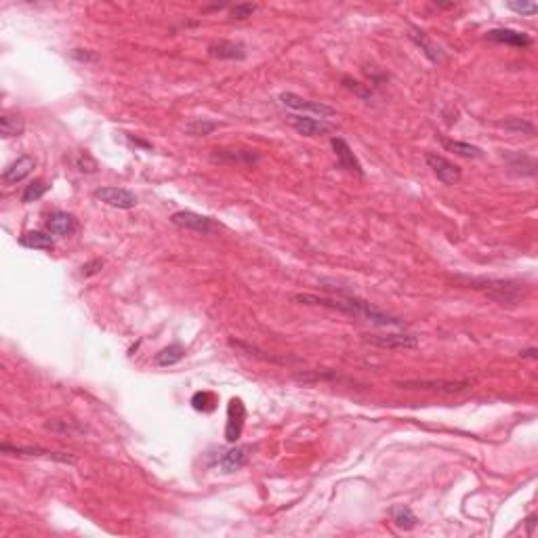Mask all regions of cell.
<instances>
[{"mask_svg":"<svg viewBox=\"0 0 538 538\" xmlns=\"http://www.w3.org/2000/svg\"><path fill=\"white\" fill-rule=\"evenodd\" d=\"M337 294V299L330 296H318V294H294L292 301L303 303V305H318V307H328V309H337L341 313L354 315V318H362L366 322H373L377 326H406L402 318H396L392 313H385L381 309H377L373 303L362 301L349 292H345L343 288H334L332 290Z\"/></svg>","mask_w":538,"mask_h":538,"instance_id":"1","label":"cell"},{"mask_svg":"<svg viewBox=\"0 0 538 538\" xmlns=\"http://www.w3.org/2000/svg\"><path fill=\"white\" fill-rule=\"evenodd\" d=\"M280 101H282L284 108H288V110H292V112H296V114H301V116H320L322 120H326V118H330V116L337 114L334 108H330V106H326V104H320V101L303 99V97H299V95H294V93H282V95H280Z\"/></svg>","mask_w":538,"mask_h":538,"instance_id":"2","label":"cell"},{"mask_svg":"<svg viewBox=\"0 0 538 538\" xmlns=\"http://www.w3.org/2000/svg\"><path fill=\"white\" fill-rule=\"evenodd\" d=\"M473 284H482V286H475V288L484 290L490 299H494L503 305L505 303L515 305L520 301V294H522L520 284L509 282V280H473Z\"/></svg>","mask_w":538,"mask_h":538,"instance_id":"3","label":"cell"},{"mask_svg":"<svg viewBox=\"0 0 538 538\" xmlns=\"http://www.w3.org/2000/svg\"><path fill=\"white\" fill-rule=\"evenodd\" d=\"M2 454H11V456H42L49 461H57V463H65V465H76L78 458L72 456L70 452H55V450H46L40 446H11V444H2L0 446Z\"/></svg>","mask_w":538,"mask_h":538,"instance_id":"4","label":"cell"},{"mask_svg":"<svg viewBox=\"0 0 538 538\" xmlns=\"http://www.w3.org/2000/svg\"><path fill=\"white\" fill-rule=\"evenodd\" d=\"M93 198L99 200L101 204H108V206L120 208V211H131L137 206V196L125 187H112V185L97 187L93 192Z\"/></svg>","mask_w":538,"mask_h":538,"instance_id":"5","label":"cell"},{"mask_svg":"<svg viewBox=\"0 0 538 538\" xmlns=\"http://www.w3.org/2000/svg\"><path fill=\"white\" fill-rule=\"evenodd\" d=\"M170 223L177 225L179 230L202 234V236H208L217 227V223L211 217H202V215H198L194 211H179V213L170 215Z\"/></svg>","mask_w":538,"mask_h":538,"instance_id":"6","label":"cell"},{"mask_svg":"<svg viewBox=\"0 0 538 538\" xmlns=\"http://www.w3.org/2000/svg\"><path fill=\"white\" fill-rule=\"evenodd\" d=\"M400 389H425V392H444V394H454L467 389L471 383L469 381H444V379H408L396 383Z\"/></svg>","mask_w":538,"mask_h":538,"instance_id":"7","label":"cell"},{"mask_svg":"<svg viewBox=\"0 0 538 538\" xmlns=\"http://www.w3.org/2000/svg\"><path fill=\"white\" fill-rule=\"evenodd\" d=\"M425 162H427V166L433 170V175H435L444 185H456V183H461V179H463L461 168H458L456 164H452L450 160H446L444 156H439V154H427V156H425Z\"/></svg>","mask_w":538,"mask_h":538,"instance_id":"8","label":"cell"},{"mask_svg":"<svg viewBox=\"0 0 538 538\" xmlns=\"http://www.w3.org/2000/svg\"><path fill=\"white\" fill-rule=\"evenodd\" d=\"M253 446L251 444H242V446H234L232 450L223 452L219 458H217V465L221 467L223 473H234V471H240L242 467L249 465L251 456H253Z\"/></svg>","mask_w":538,"mask_h":538,"instance_id":"9","label":"cell"},{"mask_svg":"<svg viewBox=\"0 0 538 538\" xmlns=\"http://www.w3.org/2000/svg\"><path fill=\"white\" fill-rule=\"evenodd\" d=\"M330 145H332V149H334V154H337V164H339V168H345L347 173L358 175V177L364 175V168H362L360 160L356 158V154L351 151L349 143H347L343 137H332V139H330Z\"/></svg>","mask_w":538,"mask_h":538,"instance_id":"10","label":"cell"},{"mask_svg":"<svg viewBox=\"0 0 538 538\" xmlns=\"http://www.w3.org/2000/svg\"><path fill=\"white\" fill-rule=\"evenodd\" d=\"M290 127L299 134H303V137H320V134L332 133L337 129L334 125H330V123H326L322 118L318 120L313 116H301V114L290 116Z\"/></svg>","mask_w":538,"mask_h":538,"instance_id":"11","label":"cell"},{"mask_svg":"<svg viewBox=\"0 0 538 538\" xmlns=\"http://www.w3.org/2000/svg\"><path fill=\"white\" fill-rule=\"evenodd\" d=\"M368 343L383 347V349H416L418 339L414 334H404V332H389V334H375L366 339Z\"/></svg>","mask_w":538,"mask_h":538,"instance_id":"12","label":"cell"},{"mask_svg":"<svg viewBox=\"0 0 538 538\" xmlns=\"http://www.w3.org/2000/svg\"><path fill=\"white\" fill-rule=\"evenodd\" d=\"M244 416H246V410H244V404L242 400H232L230 406H227V425H225V439L227 442H238V437L242 435V427H244Z\"/></svg>","mask_w":538,"mask_h":538,"instance_id":"13","label":"cell"},{"mask_svg":"<svg viewBox=\"0 0 538 538\" xmlns=\"http://www.w3.org/2000/svg\"><path fill=\"white\" fill-rule=\"evenodd\" d=\"M213 162H223V164H257L259 154L255 149H213L211 154Z\"/></svg>","mask_w":538,"mask_h":538,"instance_id":"14","label":"cell"},{"mask_svg":"<svg viewBox=\"0 0 538 538\" xmlns=\"http://www.w3.org/2000/svg\"><path fill=\"white\" fill-rule=\"evenodd\" d=\"M34 166H36V160L32 158V156H19L15 162H11L6 168H4V173H2V181L6 183V185H13V183H21L25 177H30L32 175V170H34Z\"/></svg>","mask_w":538,"mask_h":538,"instance_id":"15","label":"cell"},{"mask_svg":"<svg viewBox=\"0 0 538 538\" xmlns=\"http://www.w3.org/2000/svg\"><path fill=\"white\" fill-rule=\"evenodd\" d=\"M408 38H410L416 46H420V51L427 55L429 61H433V63H444V61H446V53H444L435 42H431L429 36H427L423 30L410 27V30H408Z\"/></svg>","mask_w":538,"mask_h":538,"instance_id":"16","label":"cell"},{"mask_svg":"<svg viewBox=\"0 0 538 538\" xmlns=\"http://www.w3.org/2000/svg\"><path fill=\"white\" fill-rule=\"evenodd\" d=\"M46 227H49V234L59 236V238H68L78 230V221H76L74 215H70L65 211H57L49 217Z\"/></svg>","mask_w":538,"mask_h":538,"instance_id":"17","label":"cell"},{"mask_svg":"<svg viewBox=\"0 0 538 538\" xmlns=\"http://www.w3.org/2000/svg\"><path fill=\"white\" fill-rule=\"evenodd\" d=\"M488 40L492 42H501V44H511V46H520L526 49L532 44V38L526 32H518V30H509V27H501V30H490Z\"/></svg>","mask_w":538,"mask_h":538,"instance_id":"18","label":"cell"},{"mask_svg":"<svg viewBox=\"0 0 538 538\" xmlns=\"http://www.w3.org/2000/svg\"><path fill=\"white\" fill-rule=\"evenodd\" d=\"M208 55L215 59H244L246 46L236 40H219L208 46Z\"/></svg>","mask_w":538,"mask_h":538,"instance_id":"19","label":"cell"},{"mask_svg":"<svg viewBox=\"0 0 538 538\" xmlns=\"http://www.w3.org/2000/svg\"><path fill=\"white\" fill-rule=\"evenodd\" d=\"M19 244L25 249H36V251H53L55 249L53 236L44 234V232H27L19 238Z\"/></svg>","mask_w":538,"mask_h":538,"instance_id":"20","label":"cell"},{"mask_svg":"<svg viewBox=\"0 0 538 538\" xmlns=\"http://www.w3.org/2000/svg\"><path fill=\"white\" fill-rule=\"evenodd\" d=\"M25 131V120L19 116V114H13V112H4L0 116V133L4 139H11V137H21Z\"/></svg>","mask_w":538,"mask_h":538,"instance_id":"21","label":"cell"},{"mask_svg":"<svg viewBox=\"0 0 538 538\" xmlns=\"http://www.w3.org/2000/svg\"><path fill=\"white\" fill-rule=\"evenodd\" d=\"M442 145L456 154V156H463V158H469V160H477V158H484V149L477 147V145H471V143H465V141H452V139H442Z\"/></svg>","mask_w":538,"mask_h":538,"instance_id":"22","label":"cell"},{"mask_svg":"<svg viewBox=\"0 0 538 538\" xmlns=\"http://www.w3.org/2000/svg\"><path fill=\"white\" fill-rule=\"evenodd\" d=\"M389 515H392V522L400 528V530H412V528H416V524H418V518L412 513V509L410 507H406V505H394L392 509H389Z\"/></svg>","mask_w":538,"mask_h":538,"instance_id":"23","label":"cell"},{"mask_svg":"<svg viewBox=\"0 0 538 538\" xmlns=\"http://www.w3.org/2000/svg\"><path fill=\"white\" fill-rule=\"evenodd\" d=\"M507 162H509V168L518 175H528V177H534L537 173V162L530 158V156H524V154H511L507 156Z\"/></svg>","mask_w":538,"mask_h":538,"instance_id":"24","label":"cell"},{"mask_svg":"<svg viewBox=\"0 0 538 538\" xmlns=\"http://www.w3.org/2000/svg\"><path fill=\"white\" fill-rule=\"evenodd\" d=\"M185 356V349L179 343H173L168 347H164L158 356H156V364L158 366H175L177 362H181Z\"/></svg>","mask_w":538,"mask_h":538,"instance_id":"25","label":"cell"},{"mask_svg":"<svg viewBox=\"0 0 538 538\" xmlns=\"http://www.w3.org/2000/svg\"><path fill=\"white\" fill-rule=\"evenodd\" d=\"M49 189H51V185H49L46 181H42V179L32 181L30 185H25V189H23V194H21V202H23V204L36 202V200H40Z\"/></svg>","mask_w":538,"mask_h":538,"instance_id":"26","label":"cell"},{"mask_svg":"<svg viewBox=\"0 0 538 538\" xmlns=\"http://www.w3.org/2000/svg\"><path fill=\"white\" fill-rule=\"evenodd\" d=\"M46 429L55 431V433H65V435H80L85 433V427L76 425V420H59V418H53L51 423L44 425Z\"/></svg>","mask_w":538,"mask_h":538,"instance_id":"27","label":"cell"},{"mask_svg":"<svg viewBox=\"0 0 538 538\" xmlns=\"http://www.w3.org/2000/svg\"><path fill=\"white\" fill-rule=\"evenodd\" d=\"M501 127H503V129H507V131H511V133L530 134V137L537 133L534 125H532L530 120H526V118H511V120L501 123Z\"/></svg>","mask_w":538,"mask_h":538,"instance_id":"28","label":"cell"},{"mask_svg":"<svg viewBox=\"0 0 538 538\" xmlns=\"http://www.w3.org/2000/svg\"><path fill=\"white\" fill-rule=\"evenodd\" d=\"M217 129V123H211V120H200V118H196V120H192L189 125H187V133L194 134V137H204V134H211L213 131Z\"/></svg>","mask_w":538,"mask_h":538,"instance_id":"29","label":"cell"},{"mask_svg":"<svg viewBox=\"0 0 538 538\" xmlns=\"http://www.w3.org/2000/svg\"><path fill=\"white\" fill-rule=\"evenodd\" d=\"M74 166L80 170V173H97V162H95V158L91 156V154H87V151H80L76 158H74Z\"/></svg>","mask_w":538,"mask_h":538,"instance_id":"30","label":"cell"},{"mask_svg":"<svg viewBox=\"0 0 538 538\" xmlns=\"http://www.w3.org/2000/svg\"><path fill=\"white\" fill-rule=\"evenodd\" d=\"M257 11H259V4L242 2V4L232 6V17H234V19H249V17H253V13H257Z\"/></svg>","mask_w":538,"mask_h":538,"instance_id":"31","label":"cell"},{"mask_svg":"<svg viewBox=\"0 0 538 538\" xmlns=\"http://www.w3.org/2000/svg\"><path fill=\"white\" fill-rule=\"evenodd\" d=\"M72 59H76L78 63H97L99 61V55L95 51H89V49H74L72 53Z\"/></svg>","mask_w":538,"mask_h":538,"instance_id":"32","label":"cell"},{"mask_svg":"<svg viewBox=\"0 0 538 538\" xmlns=\"http://www.w3.org/2000/svg\"><path fill=\"white\" fill-rule=\"evenodd\" d=\"M507 6H509L511 11L520 13V15H537L538 13L537 2H509Z\"/></svg>","mask_w":538,"mask_h":538,"instance_id":"33","label":"cell"},{"mask_svg":"<svg viewBox=\"0 0 538 538\" xmlns=\"http://www.w3.org/2000/svg\"><path fill=\"white\" fill-rule=\"evenodd\" d=\"M343 82H345V87H347L349 91L358 93L362 99H370V93L362 89V82H358V80H351V78H343Z\"/></svg>","mask_w":538,"mask_h":538,"instance_id":"34","label":"cell"},{"mask_svg":"<svg viewBox=\"0 0 538 538\" xmlns=\"http://www.w3.org/2000/svg\"><path fill=\"white\" fill-rule=\"evenodd\" d=\"M101 268H104V261H101V259L89 261L87 265H82V268H80V275H85V277H89V275H95V273H99V269Z\"/></svg>","mask_w":538,"mask_h":538,"instance_id":"35","label":"cell"},{"mask_svg":"<svg viewBox=\"0 0 538 538\" xmlns=\"http://www.w3.org/2000/svg\"><path fill=\"white\" fill-rule=\"evenodd\" d=\"M522 358H530V360H538V349L537 347H528V349H522L520 351Z\"/></svg>","mask_w":538,"mask_h":538,"instance_id":"36","label":"cell"},{"mask_svg":"<svg viewBox=\"0 0 538 538\" xmlns=\"http://www.w3.org/2000/svg\"><path fill=\"white\" fill-rule=\"evenodd\" d=\"M526 526H528V537H532V534H534V528H537V515H530V518L526 520Z\"/></svg>","mask_w":538,"mask_h":538,"instance_id":"37","label":"cell"}]
</instances>
